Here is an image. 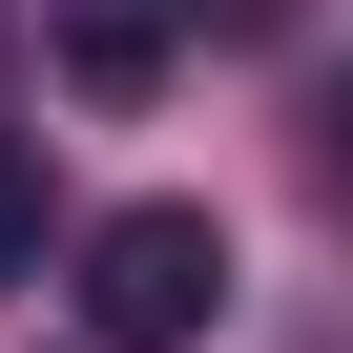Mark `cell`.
I'll return each mask as SVG.
<instances>
[{"instance_id":"2","label":"cell","mask_w":353,"mask_h":353,"mask_svg":"<svg viewBox=\"0 0 353 353\" xmlns=\"http://www.w3.org/2000/svg\"><path fill=\"white\" fill-rule=\"evenodd\" d=\"M42 42H63V83H104V104H145L166 63H188V0H42Z\"/></svg>"},{"instance_id":"3","label":"cell","mask_w":353,"mask_h":353,"mask_svg":"<svg viewBox=\"0 0 353 353\" xmlns=\"http://www.w3.org/2000/svg\"><path fill=\"white\" fill-rule=\"evenodd\" d=\"M42 250V145H21V104H0V270Z\"/></svg>"},{"instance_id":"4","label":"cell","mask_w":353,"mask_h":353,"mask_svg":"<svg viewBox=\"0 0 353 353\" xmlns=\"http://www.w3.org/2000/svg\"><path fill=\"white\" fill-rule=\"evenodd\" d=\"M332 125H353V104H332Z\"/></svg>"},{"instance_id":"1","label":"cell","mask_w":353,"mask_h":353,"mask_svg":"<svg viewBox=\"0 0 353 353\" xmlns=\"http://www.w3.org/2000/svg\"><path fill=\"white\" fill-rule=\"evenodd\" d=\"M229 312V229L208 208H104L83 229V353H188Z\"/></svg>"}]
</instances>
